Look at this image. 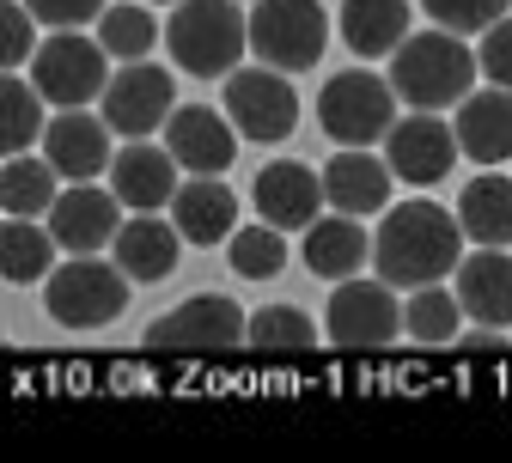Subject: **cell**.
<instances>
[{
	"instance_id": "cell-14",
	"label": "cell",
	"mask_w": 512,
	"mask_h": 463,
	"mask_svg": "<svg viewBox=\"0 0 512 463\" xmlns=\"http://www.w3.org/2000/svg\"><path fill=\"white\" fill-rule=\"evenodd\" d=\"M110 135H116V128H110L104 116H86V104H80V110L49 116V128H43V153H49V165L68 177V183H98V177L116 165Z\"/></svg>"
},
{
	"instance_id": "cell-16",
	"label": "cell",
	"mask_w": 512,
	"mask_h": 463,
	"mask_svg": "<svg viewBox=\"0 0 512 463\" xmlns=\"http://www.w3.org/2000/svg\"><path fill=\"white\" fill-rule=\"evenodd\" d=\"M250 202H256V214H263L269 226L299 232V226L317 220V208H324L330 195H324V177H317L311 165H293L287 159V165H263V171H256Z\"/></svg>"
},
{
	"instance_id": "cell-17",
	"label": "cell",
	"mask_w": 512,
	"mask_h": 463,
	"mask_svg": "<svg viewBox=\"0 0 512 463\" xmlns=\"http://www.w3.org/2000/svg\"><path fill=\"white\" fill-rule=\"evenodd\" d=\"M458 299L476 323L512 329V256H506V244H482L458 262Z\"/></svg>"
},
{
	"instance_id": "cell-25",
	"label": "cell",
	"mask_w": 512,
	"mask_h": 463,
	"mask_svg": "<svg viewBox=\"0 0 512 463\" xmlns=\"http://www.w3.org/2000/svg\"><path fill=\"white\" fill-rule=\"evenodd\" d=\"M55 250H61V238L49 226L25 220V214H7V226H0V269H7L13 287L49 281L55 275Z\"/></svg>"
},
{
	"instance_id": "cell-1",
	"label": "cell",
	"mask_w": 512,
	"mask_h": 463,
	"mask_svg": "<svg viewBox=\"0 0 512 463\" xmlns=\"http://www.w3.org/2000/svg\"><path fill=\"white\" fill-rule=\"evenodd\" d=\"M372 262L391 287H433L445 275H458L464 262V220H452L433 202H403L384 214L378 238H372Z\"/></svg>"
},
{
	"instance_id": "cell-34",
	"label": "cell",
	"mask_w": 512,
	"mask_h": 463,
	"mask_svg": "<svg viewBox=\"0 0 512 463\" xmlns=\"http://www.w3.org/2000/svg\"><path fill=\"white\" fill-rule=\"evenodd\" d=\"M31 7L25 0H7V7H0V61H7V68H25L31 61Z\"/></svg>"
},
{
	"instance_id": "cell-6",
	"label": "cell",
	"mask_w": 512,
	"mask_h": 463,
	"mask_svg": "<svg viewBox=\"0 0 512 463\" xmlns=\"http://www.w3.org/2000/svg\"><path fill=\"white\" fill-rule=\"evenodd\" d=\"M31 80H37V92L49 104L80 110V104L104 98V86H110V49L92 43V37H80V31H55L31 55Z\"/></svg>"
},
{
	"instance_id": "cell-19",
	"label": "cell",
	"mask_w": 512,
	"mask_h": 463,
	"mask_svg": "<svg viewBox=\"0 0 512 463\" xmlns=\"http://www.w3.org/2000/svg\"><path fill=\"white\" fill-rule=\"evenodd\" d=\"M391 159H372L366 147H342L330 165H324V195L336 214H378L391 202Z\"/></svg>"
},
{
	"instance_id": "cell-35",
	"label": "cell",
	"mask_w": 512,
	"mask_h": 463,
	"mask_svg": "<svg viewBox=\"0 0 512 463\" xmlns=\"http://www.w3.org/2000/svg\"><path fill=\"white\" fill-rule=\"evenodd\" d=\"M476 61H482V80H488V86H512V19H494V25L482 31Z\"/></svg>"
},
{
	"instance_id": "cell-7",
	"label": "cell",
	"mask_w": 512,
	"mask_h": 463,
	"mask_svg": "<svg viewBox=\"0 0 512 463\" xmlns=\"http://www.w3.org/2000/svg\"><path fill=\"white\" fill-rule=\"evenodd\" d=\"M317 116H324V135H336L342 147H372L397 122V86L378 74H336L317 98Z\"/></svg>"
},
{
	"instance_id": "cell-22",
	"label": "cell",
	"mask_w": 512,
	"mask_h": 463,
	"mask_svg": "<svg viewBox=\"0 0 512 463\" xmlns=\"http://www.w3.org/2000/svg\"><path fill=\"white\" fill-rule=\"evenodd\" d=\"M409 37V0H342V43L360 61L397 55Z\"/></svg>"
},
{
	"instance_id": "cell-13",
	"label": "cell",
	"mask_w": 512,
	"mask_h": 463,
	"mask_svg": "<svg viewBox=\"0 0 512 463\" xmlns=\"http://www.w3.org/2000/svg\"><path fill=\"white\" fill-rule=\"evenodd\" d=\"M49 232L61 238V250H68V256H98L122 232V195L116 189H98V183L61 189L55 208H49Z\"/></svg>"
},
{
	"instance_id": "cell-26",
	"label": "cell",
	"mask_w": 512,
	"mask_h": 463,
	"mask_svg": "<svg viewBox=\"0 0 512 463\" xmlns=\"http://www.w3.org/2000/svg\"><path fill=\"white\" fill-rule=\"evenodd\" d=\"M55 195H61V171L49 165V153H43V159L7 153V165H0V208L37 220V214L55 208Z\"/></svg>"
},
{
	"instance_id": "cell-32",
	"label": "cell",
	"mask_w": 512,
	"mask_h": 463,
	"mask_svg": "<svg viewBox=\"0 0 512 463\" xmlns=\"http://www.w3.org/2000/svg\"><path fill=\"white\" fill-rule=\"evenodd\" d=\"M232 269L244 281H269L287 269V244H281V226H238L232 232Z\"/></svg>"
},
{
	"instance_id": "cell-4",
	"label": "cell",
	"mask_w": 512,
	"mask_h": 463,
	"mask_svg": "<svg viewBox=\"0 0 512 463\" xmlns=\"http://www.w3.org/2000/svg\"><path fill=\"white\" fill-rule=\"evenodd\" d=\"M330 19L317 0H250V49L281 74H305L324 61Z\"/></svg>"
},
{
	"instance_id": "cell-23",
	"label": "cell",
	"mask_w": 512,
	"mask_h": 463,
	"mask_svg": "<svg viewBox=\"0 0 512 463\" xmlns=\"http://www.w3.org/2000/svg\"><path fill=\"white\" fill-rule=\"evenodd\" d=\"M177 226L171 220H122V232H116V262L128 269V281H141V287H153V281H165L171 269H177Z\"/></svg>"
},
{
	"instance_id": "cell-2",
	"label": "cell",
	"mask_w": 512,
	"mask_h": 463,
	"mask_svg": "<svg viewBox=\"0 0 512 463\" xmlns=\"http://www.w3.org/2000/svg\"><path fill=\"white\" fill-rule=\"evenodd\" d=\"M482 74V61L464 49L458 31H421L403 37V49L391 55V86L409 110H445V104H464L470 80Z\"/></svg>"
},
{
	"instance_id": "cell-30",
	"label": "cell",
	"mask_w": 512,
	"mask_h": 463,
	"mask_svg": "<svg viewBox=\"0 0 512 463\" xmlns=\"http://www.w3.org/2000/svg\"><path fill=\"white\" fill-rule=\"evenodd\" d=\"M250 348H263V354H311L317 348V329L299 305H263L250 317Z\"/></svg>"
},
{
	"instance_id": "cell-37",
	"label": "cell",
	"mask_w": 512,
	"mask_h": 463,
	"mask_svg": "<svg viewBox=\"0 0 512 463\" xmlns=\"http://www.w3.org/2000/svg\"><path fill=\"white\" fill-rule=\"evenodd\" d=\"M464 354H506V336H500V329H470V342H464Z\"/></svg>"
},
{
	"instance_id": "cell-27",
	"label": "cell",
	"mask_w": 512,
	"mask_h": 463,
	"mask_svg": "<svg viewBox=\"0 0 512 463\" xmlns=\"http://www.w3.org/2000/svg\"><path fill=\"white\" fill-rule=\"evenodd\" d=\"M458 220L476 244H512V177H476L458 195Z\"/></svg>"
},
{
	"instance_id": "cell-31",
	"label": "cell",
	"mask_w": 512,
	"mask_h": 463,
	"mask_svg": "<svg viewBox=\"0 0 512 463\" xmlns=\"http://www.w3.org/2000/svg\"><path fill=\"white\" fill-rule=\"evenodd\" d=\"M98 43H104L116 61H141V55L159 43V19H153L147 7H104Z\"/></svg>"
},
{
	"instance_id": "cell-5",
	"label": "cell",
	"mask_w": 512,
	"mask_h": 463,
	"mask_svg": "<svg viewBox=\"0 0 512 463\" xmlns=\"http://www.w3.org/2000/svg\"><path fill=\"white\" fill-rule=\"evenodd\" d=\"M43 305L61 329H98L110 317H122L128 305V269L122 262H98V256H74L43 281Z\"/></svg>"
},
{
	"instance_id": "cell-12",
	"label": "cell",
	"mask_w": 512,
	"mask_h": 463,
	"mask_svg": "<svg viewBox=\"0 0 512 463\" xmlns=\"http://www.w3.org/2000/svg\"><path fill=\"white\" fill-rule=\"evenodd\" d=\"M104 122L116 128L122 141H147L153 128L171 122V74L165 68H147V61H135V68L110 74L104 86Z\"/></svg>"
},
{
	"instance_id": "cell-15",
	"label": "cell",
	"mask_w": 512,
	"mask_h": 463,
	"mask_svg": "<svg viewBox=\"0 0 512 463\" xmlns=\"http://www.w3.org/2000/svg\"><path fill=\"white\" fill-rule=\"evenodd\" d=\"M165 147L177 153L183 171L220 177V171H232V153H238V122L220 116V110H208V104H183L165 122Z\"/></svg>"
},
{
	"instance_id": "cell-10",
	"label": "cell",
	"mask_w": 512,
	"mask_h": 463,
	"mask_svg": "<svg viewBox=\"0 0 512 463\" xmlns=\"http://www.w3.org/2000/svg\"><path fill=\"white\" fill-rule=\"evenodd\" d=\"M330 342L336 348H391L403 336V305L391 299V281H336V299H330Z\"/></svg>"
},
{
	"instance_id": "cell-38",
	"label": "cell",
	"mask_w": 512,
	"mask_h": 463,
	"mask_svg": "<svg viewBox=\"0 0 512 463\" xmlns=\"http://www.w3.org/2000/svg\"><path fill=\"white\" fill-rule=\"evenodd\" d=\"M159 7H177V0H159Z\"/></svg>"
},
{
	"instance_id": "cell-9",
	"label": "cell",
	"mask_w": 512,
	"mask_h": 463,
	"mask_svg": "<svg viewBox=\"0 0 512 463\" xmlns=\"http://www.w3.org/2000/svg\"><path fill=\"white\" fill-rule=\"evenodd\" d=\"M226 116L244 141H287L299 122V92L281 68H232L226 74Z\"/></svg>"
},
{
	"instance_id": "cell-28",
	"label": "cell",
	"mask_w": 512,
	"mask_h": 463,
	"mask_svg": "<svg viewBox=\"0 0 512 463\" xmlns=\"http://www.w3.org/2000/svg\"><path fill=\"white\" fill-rule=\"evenodd\" d=\"M43 92H37V80L25 86L13 68H7V80H0V147L7 153H25L43 128H49V116H43Z\"/></svg>"
},
{
	"instance_id": "cell-21",
	"label": "cell",
	"mask_w": 512,
	"mask_h": 463,
	"mask_svg": "<svg viewBox=\"0 0 512 463\" xmlns=\"http://www.w3.org/2000/svg\"><path fill=\"white\" fill-rule=\"evenodd\" d=\"M171 214H177L183 244H226L232 220H238V195L220 177H196V183H183L171 195Z\"/></svg>"
},
{
	"instance_id": "cell-24",
	"label": "cell",
	"mask_w": 512,
	"mask_h": 463,
	"mask_svg": "<svg viewBox=\"0 0 512 463\" xmlns=\"http://www.w3.org/2000/svg\"><path fill=\"white\" fill-rule=\"evenodd\" d=\"M366 250H372V238L360 232L354 214H342V220H311L305 226V269L317 281H348L360 262H366Z\"/></svg>"
},
{
	"instance_id": "cell-20",
	"label": "cell",
	"mask_w": 512,
	"mask_h": 463,
	"mask_svg": "<svg viewBox=\"0 0 512 463\" xmlns=\"http://www.w3.org/2000/svg\"><path fill=\"white\" fill-rule=\"evenodd\" d=\"M458 147L476 165L512 159V86H488L458 104Z\"/></svg>"
},
{
	"instance_id": "cell-8",
	"label": "cell",
	"mask_w": 512,
	"mask_h": 463,
	"mask_svg": "<svg viewBox=\"0 0 512 463\" xmlns=\"http://www.w3.org/2000/svg\"><path fill=\"white\" fill-rule=\"evenodd\" d=\"M250 336V323L244 311L226 299V293H196V299H183L177 311H165L153 329H147V348L153 354H226Z\"/></svg>"
},
{
	"instance_id": "cell-33",
	"label": "cell",
	"mask_w": 512,
	"mask_h": 463,
	"mask_svg": "<svg viewBox=\"0 0 512 463\" xmlns=\"http://www.w3.org/2000/svg\"><path fill=\"white\" fill-rule=\"evenodd\" d=\"M421 7H427V19L433 25H445V31H488L494 19H506V7H512V0H421Z\"/></svg>"
},
{
	"instance_id": "cell-18",
	"label": "cell",
	"mask_w": 512,
	"mask_h": 463,
	"mask_svg": "<svg viewBox=\"0 0 512 463\" xmlns=\"http://www.w3.org/2000/svg\"><path fill=\"white\" fill-rule=\"evenodd\" d=\"M110 189L122 195V208H165L177 195V153L171 147H147V141H128L110 165Z\"/></svg>"
},
{
	"instance_id": "cell-29",
	"label": "cell",
	"mask_w": 512,
	"mask_h": 463,
	"mask_svg": "<svg viewBox=\"0 0 512 463\" xmlns=\"http://www.w3.org/2000/svg\"><path fill=\"white\" fill-rule=\"evenodd\" d=\"M458 317H464V299H458V293H445L439 281H433V287H415L409 305H403V323H409V336H415L421 348L458 342Z\"/></svg>"
},
{
	"instance_id": "cell-11",
	"label": "cell",
	"mask_w": 512,
	"mask_h": 463,
	"mask_svg": "<svg viewBox=\"0 0 512 463\" xmlns=\"http://www.w3.org/2000/svg\"><path fill=\"white\" fill-rule=\"evenodd\" d=\"M458 128H445L433 110H409V116H397L391 122V135H384V159H391V171L403 177V183H439L445 171L458 165Z\"/></svg>"
},
{
	"instance_id": "cell-3",
	"label": "cell",
	"mask_w": 512,
	"mask_h": 463,
	"mask_svg": "<svg viewBox=\"0 0 512 463\" xmlns=\"http://www.w3.org/2000/svg\"><path fill=\"white\" fill-rule=\"evenodd\" d=\"M165 43H171L183 74L220 80L250 49V13H238V0H177V13L165 25Z\"/></svg>"
},
{
	"instance_id": "cell-36",
	"label": "cell",
	"mask_w": 512,
	"mask_h": 463,
	"mask_svg": "<svg viewBox=\"0 0 512 463\" xmlns=\"http://www.w3.org/2000/svg\"><path fill=\"white\" fill-rule=\"evenodd\" d=\"M37 13V25H55V31H74L86 19H104V0H25Z\"/></svg>"
}]
</instances>
